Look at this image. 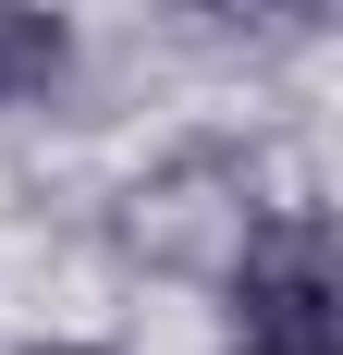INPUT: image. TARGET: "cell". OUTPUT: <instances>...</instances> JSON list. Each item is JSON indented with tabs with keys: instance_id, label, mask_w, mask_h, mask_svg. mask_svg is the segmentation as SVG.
<instances>
[{
	"instance_id": "1",
	"label": "cell",
	"mask_w": 343,
	"mask_h": 355,
	"mask_svg": "<svg viewBox=\"0 0 343 355\" xmlns=\"http://www.w3.org/2000/svg\"><path fill=\"white\" fill-rule=\"evenodd\" d=\"M221 306H233L245 343L343 355V233H331V209H258L233 270H221Z\"/></svg>"
},
{
	"instance_id": "2",
	"label": "cell",
	"mask_w": 343,
	"mask_h": 355,
	"mask_svg": "<svg viewBox=\"0 0 343 355\" xmlns=\"http://www.w3.org/2000/svg\"><path fill=\"white\" fill-rule=\"evenodd\" d=\"M86 62V37H74L62 0H0V110H49Z\"/></svg>"
},
{
	"instance_id": "3",
	"label": "cell",
	"mask_w": 343,
	"mask_h": 355,
	"mask_svg": "<svg viewBox=\"0 0 343 355\" xmlns=\"http://www.w3.org/2000/svg\"><path fill=\"white\" fill-rule=\"evenodd\" d=\"M208 12H221V25H282V37H307L331 0H208Z\"/></svg>"
},
{
	"instance_id": "4",
	"label": "cell",
	"mask_w": 343,
	"mask_h": 355,
	"mask_svg": "<svg viewBox=\"0 0 343 355\" xmlns=\"http://www.w3.org/2000/svg\"><path fill=\"white\" fill-rule=\"evenodd\" d=\"M221 355H282V343H245V331H233V343H221Z\"/></svg>"
}]
</instances>
